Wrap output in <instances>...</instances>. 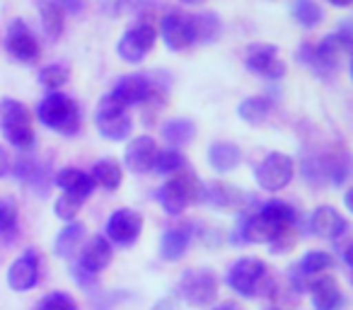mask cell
<instances>
[{"label":"cell","instance_id":"6","mask_svg":"<svg viewBox=\"0 0 353 310\" xmlns=\"http://www.w3.org/2000/svg\"><path fill=\"white\" fill-rule=\"evenodd\" d=\"M201 189H203V184L199 182L192 173L174 175V177L167 180L165 187L160 189L162 209H165L170 216H179L189 204L201 199Z\"/></svg>","mask_w":353,"mask_h":310},{"label":"cell","instance_id":"5","mask_svg":"<svg viewBox=\"0 0 353 310\" xmlns=\"http://www.w3.org/2000/svg\"><path fill=\"white\" fill-rule=\"evenodd\" d=\"M0 131L15 148H30L34 143V128H32L27 107L17 99H0Z\"/></svg>","mask_w":353,"mask_h":310},{"label":"cell","instance_id":"16","mask_svg":"<svg viewBox=\"0 0 353 310\" xmlns=\"http://www.w3.org/2000/svg\"><path fill=\"white\" fill-rule=\"evenodd\" d=\"M157 143L150 136H138L136 141L128 143L126 153H123V160H126V168L133 173L143 175L152 170V160H155Z\"/></svg>","mask_w":353,"mask_h":310},{"label":"cell","instance_id":"7","mask_svg":"<svg viewBox=\"0 0 353 310\" xmlns=\"http://www.w3.org/2000/svg\"><path fill=\"white\" fill-rule=\"evenodd\" d=\"M94 126L102 133L107 141H126L131 136L133 122L128 117L126 107L117 102L112 95L102 97V102L97 104V112H94Z\"/></svg>","mask_w":353,"mask_h":310},{"label":"cell","instance_id":"38","mask_svg":"<svg viewBox=\"0 0 353 310\" xmlns=\"http://www.w3.org/2000/svg\"><path fill=\"white\" fill-rule=\"evenodd\" d=\"M73 279L78 281V286H85V289H90V286L94 284V279H97V274H90V271H85L80 264H73Z\"/></svg>","mask_w":353,"mask_h":310},{"label":"cell","instance_id":"8","mask_svg":"<svg viewBox=\"0 0 353 310\" xmlns=\"http://www.w3.org/2000/svg\"><path fill=\"white\" fill-rule=\"evenodd\" d=\"M254 180L266 192H279L293 180V160L285 153H269L254 168Z\"/></svg>","mask_w":353,"mask_h":310},{"label":"cell","instance_id":"40","mask_svg":"<svg viewBox=\"0 0 353 310\" xmlns=\"http://www.w3.org/2000/svg\"><path fill=\"white\" fill-rule=\"evenodd\" d=\"M10 173V158H8L6 148H0V177H6Z\"/></svg>","mask_w":353,"mask_h":310},{"label":"cell","instance_id":"24","mask_svg":"<svg viewBox=\"0 0 353 310\" xmlns=\"http://www.w3.org/2000/svg\"><path fill=\"white\" fill-rule=\"evenodd\" d=\"M83 238H85V226H83V223H73V221H70L68 226H65L63 231L56 235V240H54L56 257H61V260H68V257H73V252L80 247Z\"/></svg>","mask_w":353,"mask_h":310},{"label":"cell","instance_id":"13","mask_svg":"<svg viewBox=\"0 0 353 310\" xmlns=\"http://www.w3.org/2000/svg\"><path fill=\"white\" fill-rule=\"evenodd\" d=\"M8 51L15 56L22 64H34L39 59L41 49L39 41L34 39V35L30 32V27L22 20H12L8 27Z\"/></svg>","mask_w":353,"mask_h":310},{"label":"cell","instance_id":"43","mask_svg":"<svg viewBox=\"0 0 353 310\" xmlns=\"http://www.w3.org/2000/svg\"><path fill=\"white\" fill-rule=\"evenodd\" d=\"M213 310H240L237 305H232V303H221V305H216Z\"/></svg>","mask_w":353,"mask_h":310},{"label":"cell","instance_id":"9","mask_svg":"<svg viewBox=\"0 0 353 310\" xmlns=\"http://www.w3.org/2000/svg\"><path fill=\"white\" fill-rule=\"evenodd\" d=\"M218 293V281L208 269H187L179 279V296L192 305H211Z\"/></svg>","mask_w":353,"mask_h":310},{"label":"cell","instance_id":"15","mask_svg":"<svg viewBox=\"0 0 353 310\" xmlns=\"http://www.w3.org/2000/svg\"><path fill=\"white\" fill-rule=\"evenodd\" d=\"M39 281V255L34 250H27L22 257H17L8 269V286L17 293L30 291Z\"/></svg>","mask_w":353,"mask_h":310},{"label":"cell","instance_id":"37","mask_svg":"<svg viewBox=\"0 0 353 310\" xmlns=\"http://www.w3.org/2000/svg\"><path fill=\"white\" fill-rule=\"evenodd\" d=\"M39 80H41V85H46V88L59 90V88H63V85H65L68 75H65V70L61 68V66H46V68L39 73Z\"/></svg>","mask_w":353,"mask_h":310},{"label":"cell","instance_id":"27","mask_svg":"<svg viewBox=\"0 0 353 310\" xmlns=\"http://www.w3.org/2000/svg\"><path fill=\"white\" fill-rule=\"evenodd\" d=\"M271 107H274V102L266 97H247L240 102V107H237V114H240L242 122L247 124H261L266 117L271 114Z\"/></svg>","mask_w":353,"mask_h":310},{"label":"cell","instance_id":"30","mask_svg":"<svg viewBox=\"0 0 353 310\" xmlns=\"http://www.w3.org/2000/svg\"><path fill=\"white\" fill-rule=\"evenodd\" d=\"M293 17L298 20V25L305 27V30H314V27L324 20V12L314 0H295Z\"/></svg>","mask_w":353,"mask_h":310},{"label":"cell","instance_id":"14","mask_svg":"<svg viewBox=\"0 0 353 310\" xmlns=\"http://www.w3.org/2000/svg\"><path fill=\"white\" fill-rule=\"evenodd\" d=\"M143 221L131 209H119L107 221V238L117 245H133L141 235Z\"/></svg>","mask_w":353,"mask_h":310},{"label":"cell","instance_id":"26","mask_svg":"<svg viewBox=\"0 0 353 310\" xmlns=\"http://www.w3.org/2000/svg\"><path fill=\"white\" fill-rule=\"evenodd\" d=\"M39 17H41V27H44V32L51 39H59L63 35V10H61V6H56L54 0H41Z\"/></svg>","mask_w":353,"mask_h":310},{"label":"cell","instance_id":"2","mask_svg":"<svg viewBox=\"0 0 353 310\" xmlns=\"http://www.w3.org/2000/svg\"><path fill=\"white\" fill-rule=\"evenodd\" d=\"M37 117L46 128L61 136H75L80 131V107L65 95L51 93L37 107Z\"/></svg>","mask_w":353,"mask_h":310},{"label":"cell","instance_id":"44","mask_svg":"<svg viewBox=\"0 0 353 310\" xmlns=\"http://www.w3.org/2000/svg\"><path fill=\"white\" fill-rule=\"evenodd\" d=\"M332 6H339V8H346V6H351V0H329Z\"/></svg>","mask_w":353,"mask_h":310},{"label":"cell","instance_id":"29","mask_svg":"<svg viewBox=\"0 0 353 310\" xmlns=\"http://www.w3.org/2000/svg\"><path fill=\"white\" fill-rule=\"evenodd\" d=\"M194 27V41H201V44H211L221 35V20H218L213 12H203V15L192 17Z\"/></svg>","mask_w":353,"mask_h":310},{"label":"cell","instance_id":"36","mask_svg":"<svg viewBox=\"0 0 353 310\" xmlns=\"http://www.w3.org/2000/svg\"><path fill=\"white\" fill-rule=\"evenodd\" d=\"M80 206H83V202L75 197H70V194H63V197L56 202V216L61 218V221H73L75 216H78Z\"/></svg>","mask_w":353,"mask_h":310},{"label":"cell","instance_id":"42","mask_svg":"<svg viewBox=\"0 0 353 310\" xmlns=\"http://www.w3.org/2000/svg\"><path fill=\"white\" fill-rule=\"evenodd\" d=\"M152 310H176V303H174V298H162L160 303H155Z\"/></svg>","mask_w":353,"mask_h":310},{"label":"cell","instance_id":"3","mask_svg":"<svg viewBox=\"0 0 353 310\" xmlns=\"http://www.w3.org/2000/svg\"><path fill=\"white\" fill-rule=\"evenodd\" d=\"M157 30H160V20L155 17V12L148 10L145 15L141 17V22L133 25L131 30L119 39L117 54L121 56L126 64H141L148 51L155 46Z\"/></svg>","mask_w":353,"mask_h":310},{"label":"cell","instance_id":"34","mask_svg":"<svg viewBox=\"0 0 353 310\" xmlns=\"http://www.w3.org/2000/svg\"><path fill=\"white\" fill-rule=\"evenodd\" d=\"M324 173L329 175V182L343 184L348 177V158L346 155H334V158L327 163V168H324Z\"/></svg>","mask_w":353,"mask_h":310},{"label":"cell","instance_id":"4","mask_svg":"<svg viewBox=\"0 0 353 310\" xmlns=\"http://www.w3.org/2000/svg\"><path fill=\"white\" fill-rule=\"evenodd\" d=\"M266 271L269 269H266V264L261 260L242 257L228 271V284H230L232 291H237L245 298H256V296H261L271 286Z\"/></svg>","mask_w":353,"mask_h":310},{"label":"cell","instance_id":"20","mask_svg":"<svg viewBox=\"0 0 353 310\" xmlns=\"http://www.w3.org/2000/svg\"><path fill=\"white\" fill-rule=\"evenodd\" d=\"M56 184L63 189V194H70V197L80 199V202H85V199H88L90 194H92V189H94L92 177H90L88 173H83V170H78V168L61 170V173L56 175Z\"/></svg>","mask_w":353,"mask_h":310},{"label":"cell","instance_id":"41","mask_svg":"<svg viewBox=\"0 0 353 310\" xmlns=\"http://www.w3.org/2000/svg\"><path fill=\"white\" fill-rule=\"evenodd\" d=\"M138 6V0H117V10L119 12H128Z\"/></svg>","mask_w":353,"mask_h":310},{"label":"cell","instance_id":"12","mask_svg":"<svg viewBox=\"0 0 353 310\" xmlns=\"http://www.w3.org/2000/svg\"><path fill=\"white\" fill-rule=\"evenodd\" d=\"M245 64L252 73L264 75V78H283L285 66L279 59V49L271 44H252L247 49Z\"/></svg>","mask_w":353,"mask_h":310},{"label":"cell","instance_id":"46","mask_svg":"<svg viewBox=\"0 0 353 310\" xmlns=\"http://www.w3.org/2000/svg\"><path fill=\"white\" fill-rule=\"evenodd\" d=\"M269 310H279V308H269Z\"/></svg>","mask_w":353,"mask_h":310},{"label":"cell","instance_id":"22","mask_svg":"<svg viewBox=\"0 0 353 310\" xmlns=\"http://www.w3.org/2000/svg\"><path fill=\"white\" fill-rule=\"evenodd\" d=\"M242 160V153L237 146L232 143H225V141H218V143H211L208 148V163L216 173H230L240 165Z\"/></svg>","mask_w":353,"mask_h":310},{"label":"cell","instance_id":"18","mask_svg":"<svg viewBox=\"0 0 353 310\" xmlns=\"http://www.w3.org/2000/svg\"><path fill=\"white\" fill-rule=\"evenodd\" d=\"M310 296H312L314 310H341L343 293L332 276H319L310 284Z\"/></svg>","mask_w":353,"mask_h":310},{"label":"cell","instance_id":"21","mask_svg":"<svg viewBox=\"0 0 353 310\" xmlns=\"http://www.w3.org/2000/svg\"><path fill=\"white\" fill-rule=\"evenodd\" d=\"M189 242H192V226L182 228H170V231L162 235L160 242V255L167 262H176L179 257H184Z\"/></svg>","mask_w":353,"mask_h":310},{"label":"cell","instance_id":"31","mask_svg":"<svg viewBox=\"0 0 353 310\" xmlns=\"http://www.w3.org/2000/svg\"><path fill=\"white\" fill-rule=\"evenodd\" d=\"M332 264H334V257L329 255V252L312 250L303 257V262H300V267H298V274L300 276H314V274H319V271L329 269Z\"/></svg>","mask_w":353,"mask_h":310},{"label":"cell","instance_id":"23","mask_svg":"<svg viewBox=\"0 0 353 310\" xmlns=\"http://www.w3.org/2000/svg\"><path fill=\"white\" fill-rule=\"evenodd\" d=\"M201 199L211 202L213 206H218V209H237V206H242V199L245 197H242L240 189L230 187V184L213 182L201 189Z\"/></svg>","mask_w":353,"mask_h":310},{"label":"cell","instance_id":"45","mask_svg":"<svg viewBox=\"0 0 353 310\" xmlns=\"http://www.w3.org/2000/svg\"><path fill=\"white\" fill-rule=\"evenodd\" d=\"M182 3H199V0H182Z\"/></svg>","mask_w":353,"mask_h":310},{"label":"cell","instance_id":"32","mask_svg":"<svg viewBox=\"0 0 353 310\" xmlns=\"http://www.w3.org/2000/svg\"><path fill=\"white\" fill-rule=\"evenodd\" d=\"M184 168V155L179 151H157L155 160H152V170L162 175H172L179 173Z\"/></svg>","mask_w":353,"mask_h":310},{"label":"cell","instance_id":"11","mask_svg":"<svg viewBox=\"0 0 353 310\" xmlns=\"http://www.w3.org/2000/svg\"><path fill=\"white\" fill-rule=\"evenodd\" d=\"M162 39H165L167 49L172 51H184L194 44V27H192V17L182 15V12H167L160 20V30Z\"/></svg>","mask_w":353,"mask_h":310},{"label":"cell","instance_id":"1","mask_svg":"<svg viewBox=\"0 0 353 310\" xmlns=\"http://www.w3.org/2000/svg\"><path fill=\"white\" fill-rule=\"evenodd\" d=\"M298 213L283 202H269L256 213L245 218L242 240L245 242H276L295 228Z\"/></svg>","mask_w":353,"mask_h":310},{"label":"cell","instance_id":"25","mask_svg":"<svg viewBox=\"0 0 353 310\" xmlns=\"http://www.w3.org/2000/svg\"><path fill=\"white\" fill-rule=\"evenodd\" d=\"M194 136H196V126L189 119H172L162 126V138L170 146H187Z\"/></svg>","mask_w":353,"mask_h":310},{"label":"cell","instance_id":"33","mask_svg":"<svg viewBox=\"0 0 353 310\" xmlns=\"http://www.w3.org/2000/svg\"><path fill=\"white\" fill-rule=\"evenodd\" d=\"M17 233V206L10 199H0V238H12Z\"/></svg>","mask_w":353,"mask_h":310},{"label":"cell","instance_id":"10","mask_svg":"<svg viewBox=\"0 0 353 310\" xmlns=\"http://www.w3.org/2000/svg\"><path fill=\"white\" fill-rule=\"evenodd\" d=\"M121 107H138V104H145L148 99L157 97V88L145 78V75H123L117 80L112 93Z\"/></svg>","mask_w":353,"mask_h":310},{"label":"cell","instance_id":"17","mask_svg":"<svg viewBox=\"0 0 353 310\" xmlns=\"http://www.w3.org/2000/svg\"><path fill=\"white\" fill-rule=\"evenodd\" d=\"M312 233L324 240H339L346 233V218L332 206H319L312 213Z\"/></svg>","mask_w":353,"mask_h":310},{"label":"cell","instance_id":"19","mask_svg":"<svg viewBox=\"0 0 353 310\" xmlns=\"http://www.w3.org/2000/svg\"><path fill=\"white\" fill-rule=\"evenodd\" d=\"M109 262H112V245H109L107 238L97 235L83 247L78 264L83 267L85 271H90V274H99Z\"/></svg>","mask_w":353,"mask_h":310},{"label":"cell","instance_id":"35","mask_svg":"<svg viewBox=\"0 0 353 310\" xmlns=\"http://www.w3.org/2000/svg\"><path fill=\"white\" fill-rule=\"evenodd\" d=\"M34 310H78V305L68 293H51L44 300H39Z\"/></svg>","mask_w":353,"mask_h":310},{"label":"cell","instance_id":"39","mask_svg":"<svg viewBox=\"0 0 353 310\" xmlns=\"http://www.w3.org/2000/svg\"><path fill=\"white\" fill-rule=\"evenodd\" d=\"M56 6H63L68 12H80L85 8V0H56Z\"/></svg>","mask_w":353,"mask_h":310},{"label":"cell","instance_id":"28","mask_svg":"<svg viewBox=\"0 0 353 310\" xmlns=\"http://www.w3.org/2000/svg\"><path fill=\"white\" fill-rule=\"evenodd\" d=\"M90 177L102 189L114 192V189H119V184H121V168H119V163H114V160H99V163H94Z\"/></svg>","mask_w":353,"mask_h":310}]
</instances>
